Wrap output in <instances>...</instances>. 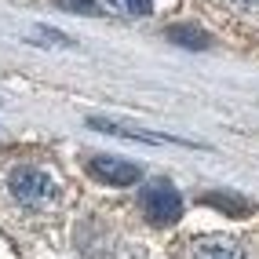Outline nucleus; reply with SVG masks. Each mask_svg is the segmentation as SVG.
<instances>
[{"instance_id": "1", "label": "nucleus", "mask_w": 259, "mask_h": 259, "mask_svg": "<svg viewBox=\"0 0 259 259\" xmlns=\"http://www.w3.org/2000/svg\"><path fill=\"white\" fill-rule=\"evenodd\" d=\"M8 190H11V197L19 204H26V208H44V204H51L59 197V190H55L48 171L29 168V164H19V168L8 171Z\"/></svg>"}, {"instance_id": "2", "label": "nucleus", "mask_w": 259, "mask_h": 259, "mask_svg": "<svg viewBox=\"0 0 259 259\" xmlns=\"http://www.w3.org/2000/svg\"><path fill=\"white\" fill-rule=\"evenodd\" d=\"M139 204H143V215L153 223V227H171V223L183 219V197H179V190L171 186L168 179L146 183Z\"/></svg>"}, {"instance_id": "3", "label": "nucleus", "mask_w": 259, "mask_h": 259, "mask_svg": "<svg viewBox=\"0 0 259 259\" xmlns=\"http://www.w3.org/2000/svg\"><path fill=\"white\" fill-rule=\"evenodd\" d=\"M88 176H95L99 183H110V186H132L143 179V168L132 161H120V157H92Z\"/></svg>"}, {"instance_id": "4", "label": "nucleus", "mask_w": 259, "mask_h": 259, "mask_svg": "<svg viewBox=\"0 0 259 259\" xmlns=\"http://www.w3.org/2000/svg\"><path fill=\"white\" fill-rule=\"evenodd\" d=\"M190 259H245V248L230 237H204L194 245V255Z\"/></svg>"}, {"instance_id": "5", "label": "nucleus", "mask_w": 259, "mask_h": 259, "mask_svg": "<svg viewBox=\"0 0 259 259\" xmlns=\"http://www.w3.org/2000/svg\"><path fill=\"white\" fill-rule=\"evenodd\" d=\"M204 204H212V208L227 212V215H252V204L245 197H234V194H204Z\"/></svg>"}, {"instance_id": "6", "label": "nucleus", "mask_w": 259, "mask_h": 259, "mask_svg": "<svg viewBox=\"0 0 259 259\" xmlns=\"http://www.w3.org/2000/svg\"><path fill=\"white\" fill-rule=\"evenodd\" d=\"M168 37L176 40V44H183V48H194V51H201V48H208L212 40H208V33H201L197 26H171L168 29Z\"/></svg>"}, {"instance_id": "7", "label": "nucleus", "mask_w": 259, "mask_h": 259, "mask_svg": "<svg viewBox=\"0 0 259 259\" xmlns=\"http://www.w3.org/2000/svg\"><path fill=\"white\" fill-rule=\"evenodd\" d=\"M110 8H117L120 15H150L153 0H110Z\"/></svg>"}, {"instance_id": "8", "label": "nucleus", "mask_w": 259, "mask_h": 259, "mask_svg": "<svg viewBox=\"0 0 259 259\" xmlns=\"http://www.w3.org/2000/svg\"><path fill=\"white\" fill-rule=\"evenodd\" d=\"M59 4H62L66 11H88V15H95V4H92V0H59Z\"/></svg>"}, {"instance_id": "9", "label": "nucleus", "mask_w": 259, "mask_h": 259, "mask_svg": "<svg viewBox=\"0 0 259 259\" xmlns=\"http://www.w3.org/2000/svg\"><path fill=\"white\" fill-rule=\"evenodd\" d=\"M237 8H248V11H259V0H234Z\"/></svg>"}]
</instances>
